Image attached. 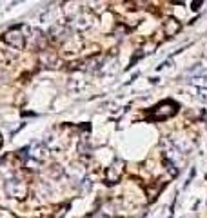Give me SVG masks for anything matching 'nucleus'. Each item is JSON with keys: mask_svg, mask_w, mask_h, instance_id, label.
Instances as JSON below:
<instances>
[{"mask_svg": "<svg viewBox=\"0 0 207 218\" xmlns=\"http://www.w3.org/2000/svg\"><path fill=\"white\" fill-rule=\"evenodd\" d=\"M6 193H8L11 198H24L26 193H27V187H26V184L22 180L13 178V180L6 182Z\"/></svg>", "mask_w": 207, "mask_h": 218, "instance_id": "obj_1", "label": "nucleus"}, {"mask_svg": "<svg viewBox=\"0 0 207 218\" xmlns=\"http://www.w3.org/2000/svg\"><path fill=\"white\" fill-rule=\"evenodd\" d=\"M17 29L18 27H13L8 35H6V42H8L9 46H13V47H17V49H22V47L26 46V38H24L22 33H18Z\"/></svg>", "mask_w": 207, "mask_h": 218, "instance_id": "obj_2", "label": "nucleus"}, {"mask_svg": "<svg viewBox=\"0 0 207 218\" xmlns=\"http://www.w3.org/2000/svg\"><path fill=\"white\" fill-rule=\"evenodd\" d=\"M122 171H124V167H122V162H120V160H116V162L113 164V167L109 169V173H107V180L111 182V184L118 182V180H120V175H122Z\"/></svg>", "mask_w": 207, "mask_h": 218, "instance_id": "obj_3", "label": "nucleus"}, {"mask_svg": "<svg viewBox=\"0 0 207 218\" xmlns=\"http://www.w3.org/2000/svg\"><path fill=\"white\" fill-rule=\"evenodd\" d=\"M178 29H180V24H178L176 20H169V22L165 24V33H167L169 37H173Z\"/></svg>", "mask_w": 207, "mask_h": 218, "instance_id": "obj_4", "label": "nucleus"}, {"mask_svg": "<svg viewBox=\"0 0 207 218\" xmlns=\"http://www.w3.org/2000/svg\"><path fill=\"white\" fill-rule=\"evenodd\" d=\"M202 2H204V0H195V2H193V9L196 11V9L200 8V4H202Z\"/></svg>", "mask_w": 207, "mask_h": 218, "instance_id": "obj_5", "label": "nucleus"}]
</instances>
